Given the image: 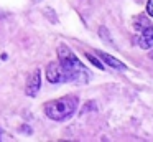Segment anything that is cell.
Masks as SVG:
<instances>
[{
	"instance_id": "7a4b0ae2",
	"label": "cell",
	"mask_w": 153,
	"mask_h": 142,
	"mask_svg": "<svg viewBox=\"0 0 153 142\" xmlns=\"http://www.w3.org/2000/svg\"><path fill=\"white\" fill-rule=\"evenodd\" d=\"M77 107V98L76 96H64L56 101H50L45 104V112L53 121H66L68 117L74 114Z\"/></svg>"
},
{
	"instance_id": "ba28073f",
	"label": "cell",
	"mask_w": 153,
	"mask_h": 142,
	"mask_svg": "<svg viewBox=\"0 0 153 142\" xmlns=\"http://www.w3.org/2000/svg\"><path fill=\"white\" fill-rule=\"evenodd\" d=\"M86 58L89 59V61L92 63L94 66H96V68H99V69H104V65H102V63H100V61H99V59H97L94 55H91V53H86Z\"/></svg>"
},
{
	"instance_id": "3957f363",
	"label": "cell",
	"mask_w": 153,
	"mask_h": 142,
	"mask_svg": "<svg viewBox=\"0 0 153 142\" xmlns=\"http://www.w3.org/2000/svg\"><path fill=\"white\" fill-rule=\"evenodd\" d=\"M46 78L50 83H68V74L61 68L59 61H51L46 68Z\"/></svg>"
},
{
	"instance_id": "6da1fadb",
	"label": "cell",
	"mask_w": 153,
	"mask_h": 142,
	"mask_svg": "<svg viewBox=\"0 0 153 142\" xmlns=\"http://www.w3.org/2000/svg\"><path fill=\"white\" fill-rule=\"evenodd\" d=\"M58 61H59L61 68L68 74V81H77V83H86L89 79L91 73L82 66V63L77 59V56L71 51L68 46L61 45L58 48Z\"/></svg>"
},
{
	"instance_id": "52a82bcc",
	"label": "cell",
	"mask_w": 153,
	"mask_h": 142,
	"mask_svg": "<svg viewBox=\"0 0 153 142\" xmlns=\"http://www.w3.org/2000/svg\"><path fill=\"white\" fill-rule=\"evenodd\" d=\"M146 26H148V22H146V17L145 15H140L137 17V23H135V30H145Z\"/></svg>"
},
{
	"instance_id": "8992f818",
	"label": "cell",
	"mask_w": 153,
	"mask_h": 142,
	"mask_svg": "<svg viewBox=\"0 0 153 142\" xmlns=\"http://www.w3.org/2000/svg\"><path fill=\"white\" fill-rule=\"evenodd\" d=\"M97 55H99L100 58H102L104 61L107 63V65H110V66H112V68H117V69H123V68H125V65H123L122 61H119V59H115V58H114V56L107 55V53L97 51Z\"/></svg>"
},
{
	"instance_id": "9c48e42d",
	"label": "cell",
	"mask_w": 153,
	"mask_h": 142,
	"mask_svg": "<svg viewBox=\"0 0 153 142\" xmlns=\"http://www.w3.org/2000/svg\"><path fill=\"white\" fill-rule=\"evenodd\" d=\"M146 13H148V17H153V0H148V3H146Z\"/></svg>"
},
{
	"instance_id": "5b68a950",
	"label": "cell",
	"mask_w": 153,
	"mask_h": 142,
	"mask_svg": "<svg viewBox=\"0 0 153 142\" xmlns=\"http://www.w3.org/2000/svg\"><path fill=\"white\" fill-rule=\"evenodd\" d=\"M138 45L145 50L153 48V28L146 26L145 30H142V35H140V38H138Z\"/></svg>"
},
{
	"instance_id": "277c9868",
	"label": "cell",
	"mask_w": 153,
	"mask_h": 142,
	"mask_svg": "<svg viewBox=\"0 0 153 142\" xmlns=\"http://www.w3.org/2000/svg\"><path fill=\"white\" fill-rule=\"evenodd\" d=\"M40 88H41V71L36 69L33 74H30V78H28V81H27V94L28 96H36L38 91H40Z\"/></svg>"
}]
</instances>
